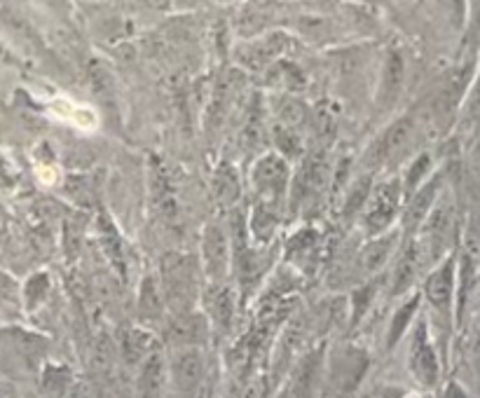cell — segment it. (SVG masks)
Returning a JSON list of instances; mask_svg holds the SVG:
<instances>
[{"instance_id":"4","label":"cell","mask_w":480,"mask_h":398,"mask_svg":"<svg viewBox=\"0 0 480 398\" xmlns=\"http://www.w3.org/2000/svg\"><path fill=\"white\" fill-rule=\"evenodd\" d=\"M412 127H415V124H412L411 118L396 120V122L391 124L387 131H382V134L378 136V141L368 148V155L366 160H363L366 162V167L375 172V169L384 167V164H389L391 160H396V157L408 148V143H411Z\"/></svg>"},{"instance_id":"12","label":"cell","mask_w":480,"mask_h":398,"mask_svg":"<svg viewBox=\"0 0 480 398\" xmlns=\"http://www.w3.org/2000/svg\"><path fill=\"white\" fill-rule=\"evenodd\" d=\"M403 78H405L403 57H401L399 52H389L387 61H384L382 80H380V94H378L380 108H389L396 99H399L401 89H403Z\"/></svg>"},{"instance_id":"19","label":"cell","mask_w":480,"mask_h":398,"mask_svg":"<svg viewBox=\"0 0 480 398\" xmlns=\"http://www.w3.org/2000/svg\"><path fill=\"white\" fill-rule=\"evenodd\" d=\"M164 305H167V300H164L162 293L157 291L155 281H152V279L143 281V286H141V296H139L141 317L160 319V317H162Z\"/></svg>"},{"instance_id":"11","label":"cell","mask_w":480,"mask_h":398,"mask_svg":"<svg viewBox=\"0 0 480 398\" xmlns=\"http://www.w3.org/2000/svg\"><path fill=\"white\" fill-rule=\"evenodd\" d=\"M411 371L422 384H426V387H433V384H436L438 380L436 351H433V347L429 345V340L424 338V330L422 329L415 338V347H412Z\"/></svg>"},{"instance_id":"15","label":"cell","mask_w":480,"mask_h":398,"mask_svg":"<svg viewBox=\"0 0 480 398\" xmlns=\"http://www.w3.org/2000/svg\"><path fill=\"white\" fill-rule=\"evenodd\" d=\"M420 246H411L401 253L399 263L394 267V275H391V296H403L405 291H411V286L415 284L417 272H420Z\"/></svg>"},{"instance_id":"16","label":"cell","mask_w":480,"mask_h":398,"mask_svg":"<svg viewBox=\"0 0 480 398\" xmlns=\"http://www.w3.org/2000/svg\"><path fill=\"white\" fill-rule=\"evenodd\" d=\"M122 351L127 363H139V361H146L148 356L155 354L152 351V335L146 330L131 329L122 335Z\"/></svg>"},{"instance_id":"23","label":"cell","mask_w":480,"mask_h":398,"mask_svg":"<svg viewBox=\"0 0 480 398\" xmlns=\"http://www.w3.org/2000/svg\"><path fill=\"white\" fill-rule=\"evenodd\" d=\"M429 167H432V157L429 155H420L415 162H412L411 172L405 176V193L415 194L417 190H420L422 178H424V173L429 172Z\"/></svg>"},{"instance_id":"9","label":"cell","mask_w":480,"mask_h":398,"mask_svg":"<svg viewBox=\"0 0 480 398\" xmlns=\"http://www.w3.org/2000/svg\"><path fill=\"white\" fill-rule=\"evenodd\" d=\"M441 185H443L441 178L436 176V178H432V181H426L424 185H420V190L412 194L411 202H408V209H405V214H403L405 230L415 232L424 225L429 214H432L433 206H436V197H438V190H441Z\"/></svg>"},{"instance_id":"6","label":"cell","mask_w":480,"mask_h":398,"mask_svg":"<svg viewBox=\"0 0 480 398\" xmlns=\"http://www.w3.org/2000/svg\"><path fill=\"white\" fill-rule=\"evenodd\" d=\"M202 260H204L206 277L211 284H223L230 263V248H227V237L223 227L209 225L202 237Z\"/></svg>"},{"instance_id":"24","label":"cell","mask_w":480,"mask_h":398,"mask_svg":"<svg viewBox=\"0 0 480 398\" xmlns=\"http://www.w3.org/2000/svg\"><path fill=\"white\" fill-rule=\"evenodd\" d=\"M445 398H469V393L464 392V389L459 387V384H450L448 392H445Z\"/></svg>"},{"instance_id":"20","label":"cell","mask_w":480,"mask_h":398,"mask_svg":"<svg viewBox=\"0 0 480 398\" xmlns=\"http://www.w3.org/2000/svg\"><path fill=\"white\" fill-rule=\"evenodd\" d=\"M214 190L221 202H235L239 197V178L233 167H221L214 176Z\"/></svg>"},{"instance_id":"13","label":"cell","mask_w":480,"mask_h":398,"mask_svg":"<svg viewBox=\"0 0 480 398\" xmlns=\"http://www.w3.org/2000/svg\"><path fill=\"white\" fill-rule=\"evenodd\" d=\"M204 305L206 314L218 329L227 330L233 323V309H235V298L233 291L223 284H211L209 291L204 293Z\"/></svg>"},{"instance_id":"22","label":"cell","mask_w":480,"mask_h":398,"mask_svg":"<svg viewBox=\"0 0 480 398\" xmlns=\"http://www.w3.org/2000/svg\"><path fill=\"white\" fill-rule=\"evenodd\" d=\"M462 122L469 130L480 127V73L474 80V85H471L469 94H466L464 106H462Z\"/></svg>"},{"instance_id":"3","label":"cell","mask_w":480,"mask_h":398,"mask_svg":"<svg viewBox=\"0 0 480 398\" xmlns=\"http://www.w3.org/2000/svg\"><path fill=\"white\" fill-rule=\"evenodd\" d=\"M251 178H254L256 193L260 194V202L263 204H275L277 199L287 193L288 183H291V169H288L287 157H281L279 152H270V155L260 157Z\"/></svg>"},{"instance_id":"18","label":"cell","mask_w":480,"mask_h":398,"mask_svg":"<svg viewBox=\"0 0 480 398\" xmlns=\"http://www.w3.org/2000/svg\"><path fill=\"white\" fill-rule=\"evenodd\" d=\"M277 225H279V215H277L275 206L272 204H263L260 202V206H256L254 211V221H251V232H254V237L263 239V242H267V239L275 235Z\"/></svg>"},{"instance_id":"8","label":"cell","mask_w":480,"mask_h":398,"mask_svg":"<svg viewBox=\"0 0 480 398\" xmlns=\"http://www.w3.org/2000/svg\"><path fill=\"white\" fill-rule=\"evenodd\" d=\"M172 380L173 387L181 393H190L200 387L204 375V361L197 350H179L172 359Z\"/></svg>"},{"instance_id":"21","label":"cell","mask_w":480,"mask_h":398,"mask_svg":"<svg viewBox=\"0 0 480 398\" xmlns=\"http://www.w3.org/2000/svg\"><path fill=\"white\" fill-rule=\"evenodd\" d=\"M417 307H420V296H412V300L405 302L399 312L394 314V319H391V329H389V347L396 345V342L401 340V335L408 330L412 314L417 312Z\"/></svg>"},{"instance_id":"7","label":"cell","mask_w":480,"mask_h":398,"mask_svg":"<svg viewBox=\"0 0 480 398\" xmlns=\"http://www.w3.org/2000/svg\"><path fill=\"white\" fill-rule=\"evenodd\" d=\"M424 296L433 309H438L443 314L448 312L454 296V258L443 260L432 275L426 277Z\"/></svg>"},{"instance_id":"10","label":"cell","mask_w":480,"mask_h":398,"mask_svg":"<svg viewBox=\"0 0 480 398\" xmlns=\"http://www.w3.org/2000/svg\"><path fill=\"white\" fill-rule=\"evenodd\" d=\"M206 338V319L197 317V314H179L169 323V340L179 350H197L194 345L204 342Z\"/></svg>"},{"instance_id":"2","label":"cell","mask_w":480,"mask_h":398,"mask_svg":"<svg viewBox=\"0 0 480 398\" xmlns=\"http://www.w3.org/2000/svg\"><path fill=\"white\" fill-rule=\"evenodd\" d=\"M164 300L176 314L190 312V300L194 298V269L190 267L188 258L172 253L164 258Z\"/></svg>"},{"instance_id":"17","label":"cell","mask_w":480,"mask_h":398,"mask_svg":"<svg viewBox=\"0 0 480 398\" xmlns=\"http://www.w3.org/2000/svg\"><path fill=\"white\" fill-rule=\"evenodd\" d=\"M391 248H394V239L391 237H375L366 248L361 251V267L363 272L372 275L378 272L384 263L391 256Z\"/></svg>"},{"instance_id":"1","label":"cell","mask_w":480,"mask_h":398,"mask_svg":"<svg viewBox=\"0 0 480 398\" xmlns=\"http://www.w3.org/2000/svg\"><path fill=\"white\" fill-rule=\"evenodd\" d=\"M401 193L403 188L399 181H382V183L372 185L370 197L363 206V227L372 239L394 223L401 206Z\"/></svg>"},{"instance_id":"5","label":"cell","mask_w":480,"mask_h":398,"mask_svg":"<svg viewBox=\"0 0 480 398\" xmlns=\"http://www.w3.org/2000/svg\"><path fill=\"white\" fill-rule=\"evenodd\" d=\"M329 157L324 152H312L302 160L300 169H297L296 178H293V204H308L317 197L329 183Z\"/></svg>"},{"instance_id":"14","label":"cell","mask_w":480,"mask_h":398,"mask_svg":"<svg viewBox=\"0 0 480 398\" xmlns=\"http://www.w3.org/2000/svg\"><path fill=\"white\" fill-rule=\"evenodd\" d=\"M167 384V363L160 354H151L139 372V396L141 398H160Z\"/></svg>"}]
</instances>
